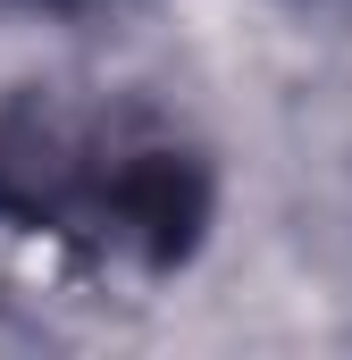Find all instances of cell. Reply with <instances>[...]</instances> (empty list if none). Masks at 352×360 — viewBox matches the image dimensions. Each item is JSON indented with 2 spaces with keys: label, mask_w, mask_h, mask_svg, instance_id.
<instances>
[{
  "label": "cell",
  "mask_w": 352,
  "mask_h": 360,
  "mask_svg": "<svg viewBox=\"0 0 352 360\" xmlns=\"http://www.w3.org/2000/svg\"><path fill=\"white\" fill-rule=\"evenodd\" d=\"M201 210H210V184L193 160H176V151H151V160H134L126 184H118V218L160 252L176 260L184 243H193V226H201Z\"/></svg>",
  "instance_id": "obj_1"
}]
</instances>
